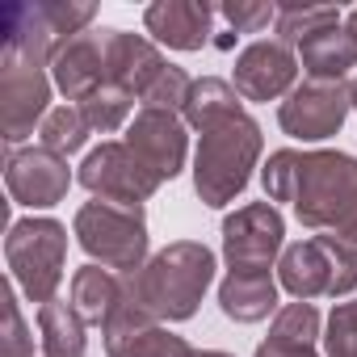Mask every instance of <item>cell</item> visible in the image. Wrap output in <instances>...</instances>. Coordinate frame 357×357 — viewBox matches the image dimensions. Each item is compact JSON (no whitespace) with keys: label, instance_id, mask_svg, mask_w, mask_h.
<instances>
[{"label":"cell","instance_id":"31","mask_svg":"<svg viewBox=\"0 0 357 357\" xmlns=\"http://www.w3.org/2000/svg\"><path fill=\"white\" fill-rule=\"evenodd\" d=\"M219 13L236 34H261L269 22H278V5H261V0H227Z\"/></svg>","mask_w":357,"mask_h":357},{"label":"cell","instance_id":"7","mask_svg":"<svg viewBox=\"0 0 357 357\" xmlns=\"http://www.w3.org/2000/svg\"><path fill=\"white\" fill-rule=\"evenodd\" d=\"M97 17V5H72V0H38V5H9L5 9V47L22 51L34 63H51L76 34H84Z\"/></svg>","mask_w":357,"mask_h":357},{"label":"cell","instance_id":"12","mask_svg":"<svg viewBox=\"0 0 357 357\" xmlns=\"http://www.w3.org/2000/svg\"><path fill=\"white\" fill-rule=\"evenodd\" d=\"M72 168L63 155L47 151L43 143L34 147H9L5 155V185H9V198L17 206H30V211H51L68 198L72 190Z\"/></svg>","mask_w":357,"mask_h":357},{"label":"cell","instance_id":"23","mask_svg":"<svg viewBox=\"0 0 357 357\" xmlns=\"http://www.w3.org/2000/svg\"><path fill=\"white\" fill-rule=\"evenodd\" d=\"M155 319H151V311L139 303V294H135V286H130V278L122 273V298L114 303V311H109V319L101 324V340H105V353L109 357H118L143 328H151Z\"/></svg>","mask_w":357,"mask_h":357},{"label":"cell","instance_id":"16","mask_svg":"<svg viewBox=\"0 0 357 357\" xmlns=\"http://www.w3.org/2000/svg\"><path fill=\"white\" fill-rule=\"evenodd\" d=\"M211 22L215 5H206V0H155L143 13L151 43L168 51H202L211 43Z\"/></svg>","mask_w":357,"mask_h":357},{"label":"cell","instance_id":"5","mask_svg":"<svg viewBox=\"0 0 357 357\" xmlns=\"http://www.w3.org/2000/svg\"><path fill=\"white\" fill-rule=\"evenodd\" d=\"M278 286L298 298H344L357 290V244L336 236H311L298 244H286L278 261Z\"/></svg>","mask_w":357,"mask_h":357},{"label":"cell","instance_id":"2","mask_svg":"<svg viewBox=\"0 0 357 357\" xmlns=\"http://www.w3.org/2000/svg\"><path fill=\"white\" fill-rule=\"evenodd\" d=\"M126 278L155 324H181L198 315L215 282V252L198 240H176L160 248L139 273H126Z\"/></svg>","mask_w":357,"mask_h":357},{"label":"cell","instance_id":"26","mask_svg":"<svg viewBox=\"0 0 357 357\" xmlns=\"http://www.w3.org/2000/svg\"><path fill=\"white\" fill-rule=\"evenodd\" d=\"M135 105H139V101H135L130 93H122V89L105 84V89H97L93 97H84V101H80V114H84V122L93 126V135H114V130L130 126Z\"/></svg>","mask_w":357,"mask_h":357},{"label":"cell","instance_id":"24","mask_svg":"<svg viewBox=\"0 0 357 357\" xmlns=\"http://www.w3.org/2000/svg\"><path fill=\"white\" fill-rule=\"evenodd\" d=\"M278 43H286V47H298V43H307V38H315V34H324V30H332V26H344V13L336 9V5H282L278 9Z\"/></svg>","mask_w":357,"mask_h":357},{"label":"cell","instance_id":"32","mask_svg":"<svg viewBox=\"0 0 357 357\" xmlns=\"http://www.w3.org/2000/svg\"><path fill=\"white\" fill-rule=\"evenodd\" d=\"M252 357H319L315 344H294V340H278V336H265L257 344Z\"/></svg>","mask_w":357,"mask_h":357},{"label":"cell","instance_id":"17","mask_svg":"<svg viewBox=\"0 0 357 357\" xmlns=\"http://www.w3.org/2000/svg\"><path fill=\"white\" fill-rule=\"evenodd\" d=\"M51 80L68 101H84L97 89L109 84V68H105V30H84L76 34L55 59H51Z\"/></svg>","mask_w":357,"mask_h":357},{"label":"cell","instance_id":"29","mask_svg":"<svg viewBox=\"0 0 357 357\" xmlns=\"http://www.w3.org/2000/svg\"><path fill=\"white\" fill-rule=\"evenodd\" d=\"M324 357H357V303H336L324 324Z\"/></svg>","mask_w":357,"mask_h":357},{"label":"cell","instance_id":"9","mask_svg":"<svg viewBox=\"0 0 357 357\" xmlns=\"http://www.w3.org/2000/svg\"><path fill=\"white\" fill-rule=\"evenodd\" d=\"M286 252V219L273 202H248L223 219L227 273H269Z\"/></svg>","mask_w":357,"mask_h":357},{"label":"cell","instance_id":"34","mask_svg":"<svg viewBox=\"0 0 357 357\" xmlns=\"http://www.w3.org/2000/svg\"><path fill=\"white\" fill-rule=\"evenodd\" d=\"M198 357H236V353H223V349H202Z\"/></svg>","mask_w":357,"mask_h":357},{"label":"cell","instance_id":"20","mask_svg":"<svg viewBox=\"0 0 357 357\" xmlns=\"http://www.w3.org/2000/svg\"><path fill=\"white\" fill-rule=\"evenodd\" d=\"M89 324L80 311L63 298H51L38 307V336H43V357H84L89 353Z\"/></svg>","mask_w":357,"mask_h":357},{"label":"cell","instance_id":"33","mask_svg":"<svg viewBox=\"0 0 357 357\" xmlns=\"http://www.w3.org/2000/svg\"><path fill=\"white\" fill-rule=\"evenodd\" d=\"M344 30H349V34L357 38V9H349V17H344Z\"/></svg>","mask_w":357,"mask_h":357},{"label":"cell","instance_id":"28","mask_svg":"<svg viewBox=\"0 0 357 357\" xmlns=\"http://www.w3.org/2000/svg\"><path fill=\"white\" fill-rule=\"evenodd\" d=\"M118 357H198V349H194L185 336L168 332L164 324H151V328H143Z\"/></svg>","mask_w":357,"mask_h":357},{"label":"cell","instance_id":"10","mask_svg":"<svg viewBox=\"0 0 357 357\" xmlns=\"http://www.w3.org/2000/svg\"><path fill=\"white\" fill-rule=\"evenodd\" d=\"M349 114H353V89L344 80H303L278 105V126L298 143H324L340 135Z\"/></svg>","mask_w":357,"mask_h":357},{"label":"cell","instance_id":"22","mask_svg":"<svg viewBox=\"0 0 357 357\" xmlns=\"http://www.w3.org/2000/svg\"><path fill=\"white\" fill-rule=\"evenodd\" d=\"M231 114H244V97L236 93L231 80H223V76H202V80H194L190 101H185V109H181L185 126L206 130V126H215V122H223V118H231Z\"/></svg>","mask_w":357,"mask_h":357},{"label":"cell","instance_id":"14","mask_svg":"<svg viewBox=\"0 0 357 357\" xmlns=\"http://www.w3.org/2000/svg\"><path fill=\"white\" fill-rule=\"evenodd\" d=\"M122 143L160 176V181H172L190 160V126H185L181 114H168V109H139L130 118Z\"/></svg>","mask_w":357,"mask_h":357},{"label":"cell","instance_id":"13","mask_svg":"<svg viewBox=\"0 0 357 357\" xmlns=\"http://www.w3.org/2000/svg\"><path fill=\"white\" fill-rule=\"evenodd\" d=\"M231 84L244 101H278L290 97L298 84V55L294 47L278 43V38H257L236 55L231 68Z\"/></svg>","mask_w":357,"mask_h":357},{"label":"cell","instance_id":"18","mask_svg":"<svg viewBox=\"0 0 357 357\" xmlns=\"http://www.w3.org/2000/svg\"><path fill=\"white\" fill-rule=\"evenodd\" d=\"M219 311L236 324H261V319L278 315L273 273H227L219 282Z\"/></svg>","mask_w":357,"mask_h":357},{"label":"cell","instance_id":"6","mask_svg":"<svg viewBox=\"0 0 357 357\" xmlns=\"http://www.w3.org/2000/svg\"><path fill=\"white\" fill-rule=\"evenodd\" d=\"M5 261L30 303H51L63 282L68 227L59 219H17L5 236Z\"/></svg>","mask_w":357,"mask_h":357},{"label":"cell","instance_id":"1","mask_svg":"<svg viewBox=\"0 0 357 357\" xmlns=\"http://www.w3.org/2000/svg\"><path fill=\"white\" fill-rule=\"evenodd\" d=\"M261 185L269 202H290L303 227L357 244V155L332 147H282L265 160Z\"/></svg>","mask_w":357,"mask_h":357},{"label":"cell","instance_id":"30","mask_svg":"<svg viewBox=\"0 0 357 357\" xmlns=\"http://www.w3.org/2000/svg\"><path fill=\"white\" fill-rule=\"evenodd\" d=\"M0 303H5V336H0V357H34V332L22 319L13 286H0Z\"/></svg>","mask_w":357,"mask_h":357},{"label":"cell","instance_id":"4","mask_svg":"<svg viewBox=\"0 0 357 357\" xmlns=\"http://www.w3.org/2000/svg\"><path fill=\"white\" fill-rule=\"evenodd\" d=\"M72 236L89 252L93 265H105L114 273H139L151 261L147 257V215H143V206L93 198L76 211Z\"/></svg>","mask_w":357,"mask_h":357},{"label":"cell","instance_id":"8","mask_svg":"<svg viewBox=\"0 0 357 357\" xmlns=\"http://www.w3.org/2000/svg\"><path fill=\"white\" fill-rule=\"evenodd\" d=\"M55 80L43 63L26 59L22 51H0V135L9 147H26V139L47 122Z\"/></svg>","mask_w":357,"mask_h":357},{"label":"cell","instance_id":"15","mask_svg":"<svg viewBox=\"0 0 357 357\" xmlns=\"http://www.w3.org/2000/svg\"><path fill=\"white\" fill-rule=\"evenodd\" d=\"M105 68H109V84L114 89H122L135 101H143V93L168 68V59L160 55V47L151 38L118 30V26H105Z\"/></svg>","mask_w":357,"mask_h":357},{"label":"cell","instance_id":"3","mask_svg":"<svg viewBox=\"0 0 357 357\" xmlns=\"http://www.w3.org/2000/svg\"><path fill=\"white\" fill-rule=\"evenodd\" d=\"M261 151H265V135H261V122L248 109L198 130V151H194V190H198V198L215 211L236 202L252 181V168L261 164Z\"/></svg>","mask_w":357,"mask_h":357},{"label":"cell","instance_id":"27","mask_svg":"<svg viewBox=\"0 0 357 357\" xmlns=\"http://www.w3.org/2000/svg\"><path fill=\"white\" fill-rule=\"evenodd\" d=\"M269 336H278V340H294V344H315L324 332H319V311L311 307V303H286V307H278V315H273V328H269Z\"/></svg>","mask_w":357,"mask_h":357},{"label":"cell","instance_id":"19","mask_svg":"<svg viewBox=\"0 0 357 357\" xmlns=\"http://www.w3.org/2000/svg\"><path fill=\"white\" fill-rule=\"evenodd\" d=\"M294 51H298V68L307 72V80H344L357 68V38L344 26H332L298 43Z\"/></svg>","mask_w":357,"mask_h":357},{"label":"cell","instance_id":"21","mask_svg":"<svg viewBox=\"0 0 357 357\" xmlns=\"http://www.w3.org/2000/svg\"><path fill=\"white\" fill-rule=\"evenodd\" d=\"M118 298H122V273L93 261L72 273V307L80 311L84 324H105Z\"/></svg>","mask_w":357,"mask_h":357},{"label":"cell","instance_id":"25","mask_svg":"<svg viewBox=\"0 0 357 357\" xmlns=\"http://www.w3.org/2000/svg\"><path fill=\"white\" fill-rule=\"evenodd\" d=\"M89 135H93V126L84 122V114H80V105H55L51 114H47V122L38 126V143L47 147V151H55V155H76L84 143H89Z\"/></svg>","mask_w":357,"mask_h":357},{"label":"cell","instance_id":"11","mask_svg":"<svg viewBox=\"0 0 357 357\" xmlns=\"http://www.w3.org/2000/svg\"><path fill=\"white\" fill-rule=\"evenodd\" d=\"M76 181H80L93 198L126 202V206H143V202L164 185L126 143H114V139H105L101 147H93V151L84 155Z\"/></svg>","mask_w":357,"mask_h":357},{"label":"cell","instance_id":"35","mask_svg":"<svg viewBox=\"0 0 357 357\" xmlns=\"http://www.w3.org/2000/svg\"><path fill=\"white\" fill-rule=\"evenodd\" d=\"M349 89H353V114H357V76H353V84H349Z\"/></svg>","mask_w":357,"mask_h":357}]
</instances>
